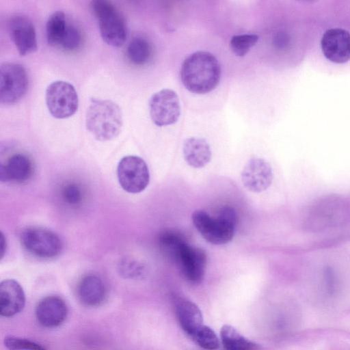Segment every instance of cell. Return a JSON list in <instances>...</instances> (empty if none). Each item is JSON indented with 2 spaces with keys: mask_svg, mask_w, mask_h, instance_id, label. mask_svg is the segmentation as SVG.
I'll use <instances>...</instances> for the list:
<instances>
[{
  "mask_svg": "<svg viewBox=\"0 0 350 350\" xmlns=\"http://www.w3.org/2000/svg\"><path fill=\"white\" fill-rule=\"evenodd\" d=\"M191 337L201 348L215 350L219 348V340L215 332L209 327L202 325Z\"/></svg>",
  "mask_w": 350,
  "mask_h": 350,
  "instance_id": "obj_23",
  "label": "cell"
},
{
  "mask_svg": "<svg viewBox=\"0 0 350 350\" xmlns=\"http://www.w3.org/2000/svg\"><path fill=\"white\" fill-rule=\"evenodd\" d=\"M29 85L28 75L21 64L5 62L0 67V100L3 104L17 103L25 94Z\"/></svg>",
  "mask_w": 350,
  "mask_h": 350,
  "instance_id": "obj_5",
  "label": "cell"
},
{
  "mask_svg": "<svg viewBox=\"0 0 350 350\" xmlns=\"http://www.w3.org/2000/svg\"><path fill=\"white\" fill-rule=\"evenodd\" d=\"M85 126L97 140L113 139L119 135L122 126L120 108L110 100L91 98L85 114Z\"/></svg>",
  "mask_w": 350,
  "mask_h": 350,
  "instance_id": "obj_2",
  "label": "cell"
},
{
  "mask_svg": "<svg viewBox=\"0 0 350 350\" xmlns=\"http://www.w3.org/2000/svg\"><path fill=\"white\" fill-rule=\"evenodd\" d=\"M211 150L203 138L190 137L183 144V156L187 163L193 168H202L211 159Z\"/></svg>",
  "mask_w": 350,
  "mask_h": 350,
  "instance_id": "obj_19",
  "label": "cell"
},
{
  "mask_svg": "<svg viewBox=\"0 0 350 350\" xmlns=\"http://www.w3.org/2000/svg\"><path fill=\"white\" fill-rule=\"evenodd\" d=\"M3 342L9 350H47L38 342L12 336H6Z\"/></svg>",
  "mask_w": 350,
  "mask_h": 350,
  "instance_id": "obj_26",
  "label": "cell"
},
{
  "mask_svg": "<svg viewBox=\"0 0 350 350\" xmlns=\"http://www.w3.org/2000/svg\"><path fill=\"white\" fill-rule=\"evenodd\" d=\"M23 247L30 254L41 258H52L58 256L63 248L59 237L49 230L30 227L21 235Z\"/></svg>",
  "mask_w": 350,
  "mask_h": 350,
  "instance_id": "obj_6",
  "label": "cell"
},
{
  "mask_svg": "<svg viewBox=\"0 0 350 350\" xmlns=\"http://www.w3.org/2000/svg\"><path fill=\"white\" fill-rule=\"evenodd\" d=\"M77 295L83 304L98 306L104 301L106 289L103 280L96 274H88L79 282Z\"/></svg>",
  "mask_w": 350,
  "mask_h": 350,
  "instance_id": "obj_17",
  "label": "cell"
},
{
  "mask_svg": "<svg viewBox=\"0 0 350 350\" xmlns=\"http://www.w3.org/2000/svg\"><path fill=\"white\" fill-rule=\"evenodd\" d=\"M258 40L256 34H241L232 37L230 41L232 52L239 57L245 56Z\"/></svg>",
  "mask_w": 350,
  "mask_h": 350,
  "instance_id": "obj_25",
  "label": "cell"
},
{
  "mask_svg": "<svg viewBox=\"0 0 350 350\" xmlns=\"http://www.w3.org/2000/svg\"><path fill=\"white\" fill-rule=\"evenodd\" d=\"M224 350H256L258 345L241 335L234 327L224 325L220 331Z\"/></svg>",
  "mask_w": 350,
  "mask_h": 350,
  "instance_id": "obj_20",
  "label": "cell"
},
{
  "mask_svg": "<svg viewBox=\"0 0 350 350\" xmlns=\"http://www.w3.org/2000/svg\"><path fill=\"white\" fill-rule=\"evenodd\" d=\"M10 38L21 56L33 53L38 47L34 25L25 15L17 14L8 22Z\"/></svg>",
  "mask_w": 350,
  "mask_h": 350,
  "instance_id": "obj_11",
  "label": "cell"
},
{
  "mask_svg": "<svg viewBox=\"0 0 350 350\" xmlns=\"http://www.w3.org/2000/svg\"><path fill=\"white\" fill-rule=\"evenodd\" d=\"M172 260L178 264L183 276L189 282L198 284L202 280L206 265V254L204 250L185 241L175 253Z\"/></svg>",
  "mask_w": 350,
  "mask_h": 350,
  "instance_id": "obj_10",
  "label": "cell"
},
{
  "mask_svg": "<svg viewBox=\"0 0 350 350\" xmlns=\"http://www.w3.org/2000/svg\"><path fill=\"white\" fill-rule=\"evenodd\" d=\"M288 42V37L286 34L280 32L275 34L273 38V44L278 48H282L286 45Z\"/></svg>",
  "mask_w": 350,
  "mask_h": 350,
  "instance_id": "obj_30",
  "label": "cell"
},
{
  "mask_svg": "<svg viewBox=\"0 0 350 350\" xmlns=\"http://www.w3.org/2000/svg\"><path fill=\"white\" fill-rule=\"evenodd\" d=\"M90 8L97 20L103 41L112 46H121L126 39L127 29L124 19L117 8L106 0L91 1Z\"/></svg>",
  "mask_w": 350,
  "mask_h": 350,
  "instance_id": "obj_4",
  "label": "cell"
},
{
  "mask_svg": "<svg viewBox=\"0 0 350 350\" xmlns=\"http://www.w3.org/2000/svg\"><path fill=\"white\" fill-rule=\"evenodd\" d=\"M32 163L28 157L17 153L9 158L0 168V179L2 182L16 181L22 183L32 174Z\"/></svg>",
  "mask_w": 350,
  "mask_h": 350,
  "instance_id": "obj_18",
  "label": "cell"
},
{
  "mask_svg": "<svg viewBox=\"0 0 350 350\" xmlns=\"http://www.w3.org/2000/svg\"><path fill=\"white\" fill-rule=\"evenodd\" d=\"M68 315L65 301L59 297L50 295L43 298L36 308L38 322L45 327H55L62 325Z\"/></svg>",
  "mask_w": 350,
  "mask_h": 350,
  "instance_id": "obj_14",
  "label": "cell"
},
{
  "mask_svg": "<svg viewBox=\"0 0 350 350\" xmlns=\"http://www.w3.org/2000/svg\"><path fill=\"white\" fill-rule=\"evenodd\" d=\"M68 24L63 12L57 11L49 17L46 24V34L50 45L59 46Z\"/></svg>",
  "mask_w": 350,
  "mask_h": 350,
  "instance_id": "obj_21",
  "label": "cell"
},
{
  "mask_svg": "<svg viewBox=\"0 0 350 350\" xmlns=\"http://www.w3.org/2000/svg\"><path fill=\"white\" fill-rule=\"evenodd\" d=\"M174 308L181 328L189 336L203 325L202 312L192 301L183 297H176Z\"/></svg>",
  "mask_w": 350,
  "mask_h": 350,
  "instance_id": "obj_16",
  "label": "cell"
},
{
  "mask_svg": "<svg viewBox=\"0 0 350 350\" xmlns=\"http://www.w3.org/2000/svg\"><path fill=\"white\" fill-rule=\"evenodd\" d=\"M5 250H6V241H5L3 234L1 232V258H3V256L5 254Z\"/></svg>",
  "mask_w": 350,
  "mask_h": 350,
  "instance_id": "obj_31",
  "label": "cell"
},
{
  "mask_svg": "<svg viewBox=\"0 0 350 350\" xmlns=\"http://www.w3.org/2000/svg\"><path fill=\"white\" fill-rule=\"evenodd\" d=\"M321 46L324 56L336 64L350 60V33L334 28L327 30L322 36Z\"/></svg>",
  "mask_w": 350,
  "mask_h": 350,
  "instance_id": "obj_12",
  "label": "cell"
},
{
  "mask_svg": "<svg viewBox=\"0 0 350 350\" xmlns=\"http://www.w3.org/2000/svg\"><path fill=\"white\" fill-rule=\"evenodd\" d=\"M151 54L148 42L141 37L133 38L126 49L128 59L135 65H144L148 62Z\"/></svg>",
  "mask_w": 350,
  "mask_h": 350,
  "instance_id": "obj_22",
  "label": "cell"
},
{
  "mask_svg": "<svg viewBox=\"0 0 350 350\" xmlns=\"http://www.w3.org/2000/svg\"><path fill=\"white\" fill-rule=\"evenodd\" d=\"M221 77V68L216 57L206 51H197L183 62L180 78L191 92L204 94L214 90Z\"/></svg>",
  "mask_w": 350,
  "mask_h": 350,
  "instance_id": "obj_1",
  "label": "cell"
},
{
  "mask_svg": "<svg viewBox=\"0 0 350 350\" xmlns=\"http://www.w3.org/2000/svg\"><path fill=\"white\" fill-rule=\"evenodd\" d=\"M63 196L68 204H76L81 200V192L77 185L69 184L64 187Z\"/></svg>",
  "mask_w": 350,
  "mask_h": 350,
  "instance_id": "obj_29",
  "label": "cell"
},
{
  "mask_svg": "<svg viewBox=\"0 0 350 350\" xmlns=\"http://www.w3.org/2000/svg\"><path fill=\"white\" fill-rule=\"evenodd\" d=\"M159 240L161 250L170 259H172L180 245L185 241L180 233L174 230L162 232Z\"/></svg>",
  "mask_w": 350,
  "mask_h": 350,
  "instance_id": "obj_24",
  "label": "cell"
},
{
  "mask_svg": "<svg viewBox=\"0 0 350 350\" xmlns=\"http://www.w3.org/2000/svg\"><path fill=\"white\" fill-rule=\"evenodd\" d=\"M25 295L20 284L7 279L0 284V314L5 317H13L23 310Z\"/></svg>",
  "mask_w": 350,
  "mask_h": 350,
  "instance_id": "obj_15",
  "label": "cell"
},
{
  "mask_svg": "<svg viewBox=\"0 0 350 350\" xmlns=\"http://www.w3.org/2000/svg\"><path fill=\"white\" fill-rule=\"evenodd\" d=\"M117 175L122 188L130 193L142 192L149 183L148 167L146 162L137 156L123 157L118 165Z\"/></svg>",
  "mask_w": 350,
  "mask_h": 350,
  "instance_id": "obj_8",
  "label": "cell"
},
{
  "mask_svg": "<svg viewBox=\"0 0 350 350\" xmlns=\"http://www.w3.org/2000/svg\"><path fill=\"white\" fill-rule=\"evenodd\" d=\"M191 218L198 232L213 245L226 244L234 237L237 218L235 211L230 206L221 208L215 217L203 210H196Z\"/></svg>",
  "mask_w": 350,
  "mask_h": 350,
  "instance_id": "obj_3",
  "label": "cell"
},
{
  "mask_svg": "<svg viewBox=\"0 0 350 350\" xmlns=\"http://www.w3.org/2000/svg\"><path fill=\"white\" fill-rule=\"evenodd\" d=\"M45 100L49 111L56 118L70 117L78 109L77 91L72 84L66 81L51 83L46 90Z\"/></svg>",
  "mask_w": 350,
  "mask_h": 350,
  "instance_id": "obj_7",
  "label": "cell"
},
{
  "mask_svg": "<svg viewBox=\"0 0 350 350\" xmlns=\"http://www.w3.org/2000/svg\"><path fill=\"white\" fill-rule=\"evenodd\" d=\"M121 275L128 278L140 277L143 274V267L137 262L131 259H125L120 265Z\"/></svg>",
  "mask_w": 350,
  "mask_h": 350,
  "instance_id": "obj_28",
  "label": "cell"
},
{
  "mask_svg": "<svg viewBox=\"0 0 350 350\" xmlns=\"http://www.w3.org/2000/svg\"><path fill=\"white\" fill-rule=\"evenodd\" d=\"M81 42V32L77 27L69 23L59 46L66 51H72L78 49Z\"/></svg>",
  "mask_w": 350,
  "mask_h": 350,
  "instance_id": "obj_27",
  "label": "cell"
},
{
  "mask_svg": "<svg viewBox=\"0 0 350 350\" xmlns=\"http://www.w3.org/2000/svg\"><path fill=\"white\" fill-rule=\"evenodd\" d=\"M273 178L271 165L261 158L250 159L241 172L243 185L249 191L255 193L265 191L271 185Z\"/></svg>",
  "mask_w": 350,
  "mask_h": 350,
  "instance_id": "obj_13",
  "label": "cell"
},
{
  "mask_svg": "<svg viewBox=\"0 0 350 350\" xmlns=\"http://www.w3.org/2000/svg\"><path fill=\"white\" fill-rule=\"evenodd\" d=\"M150 116L158 126L173 124L180 115L178 95L170 89H163L154 94L149 101Z\"/></svg>",
  "mask_w": 350,
  "mask_h": 350,
  "instance_id": "obj_9",
  "label": "cell"
}]
</instances>
